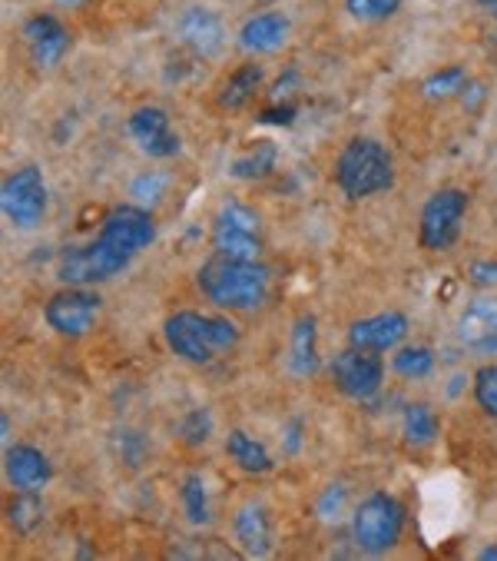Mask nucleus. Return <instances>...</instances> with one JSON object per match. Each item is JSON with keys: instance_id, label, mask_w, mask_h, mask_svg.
<instances>
[{"instance_id": "obj_1", "label": "nucleus", "mask_w": 497, "mask_h": 561, "mask_svg": "<svg viewBox=\"0 0 497 561\" xmlns=\"http://www.w3.org/2000/svg\"><path fill=\"white\" fill-rule=\"evenodd\" d=\"M153 240H157V222H153V213L143 203L113 206L100 222L96 240L63 250L57 276L67 286L106 283L116 273L127 270Z\"/></svg>"}, {"instance_id": "obj_2", "label": "nucleus", "mask_w": 497, "mask_h": 561, "mask_svg": "<svg viewBox=\"0 0 497 561\" xmlns=\"http://www.w3.org/2000/svg\"><path fill=\"white\" fill-rule=\"evenodd\" d=\"M196 283L203 296L219 309H256L269 293V266L259 260H232L212 253L199 266Z\"/></svg>"}, {"instance_id": "obj_3", "label": "nucleus", "mask_w": 497, "mask_h": 561, "mask_svg": "<svg viewBox=\"0 0 497 561\" xmlns=\"http://www.w3.org/2000/svg\"><path fill=\"white\" fill-rule=\"evenodd\" d=\"M166 332V343L170 350L193 363V366H206L212 363L219 353L232 350L239 343V329L232 319L226 316H206V312H196V309H180L166 319L163 325Z\"/></svg>"}, {"instance_id": "obj_4", "label": "nucleus", "mask_w": 497, "mask_h": 561, "mask_svg": "<svg viewBox=\"0 0 497 561\" xmlns=\"http://www.w3.org/2000/svg\"><path fill=\"white\" fill-rule=\"evenodd\" d=\"M335 183L348 199H365L395 183V167L379 140L355 137L335 160Z\"/></svg>"}, {"instance_id": "obj_5", "label": "nucleus", "mask_w": 497, "mask_h": 561, "mask_svg": "<svg viewBox=\"0 0 497 561\" xmlns=\"http://www.w3.org/2000/svg\"><path fill=\"white\" fill-rule=\"evenodd\" d=\"M402 528H405V508L389 492L368 495L351 515V535H355V545L365 554L392 551L398 545V538H402Z\"/></svg>"}, {"instance_id": "obj_6", "label": "nucleus", "mask_w": 497, "mask_h": 561, "mask_svg": "<svg viewBox=\"0 0 497 561\" xmlns=\"http://www.w3.org/2000/svg\"><path fill=\"white\" fill-rule=\"evenodd\" d=\"M0 206L18 230H34L47 213V183L41 167H21L4 180L0 190Z\"/></svg>"}, {"instance_id": "obj_7", "label": "nucleus", "mask_w": 497, "mask_h": 561, "mask_svg": "<svg viewBox=\"0 0 497 561\" xmlns=\"http://www.w3.org/2000/svg\"><path fill=\"white\" fill-rule=\"evenodd\" d=\"M467 213L464 190H438L421 209V247L425 250H451L461 237V222Z\"/></svg>"}, {"instance_id": "obj_8", "label": "nucleus", "mask_w": 497, "mask_h": 561, "mask_svg": "<svg viewBox=\"0 0 497 561\" xmlns=\"http://www.w3.org/2000/svg\"><path fill=\"white\" fill-rule=\"evenodd\" d=\"M100 316V296L90 286H67L60 293H54L44 306V319L57 335H67V340H80L96 325Z\"/></svg>"}, {"instance_id": "obj_9", "label": "nucleus", "mask_w": 497, "mask_h": 561, "mask_svg": "<svg viewBox=\"0 0 497 561\" xmlns=\"http://www.w3.org/2000/svg\"><path fill=\"white\" fill-rule=\"evenodd\" d=\"M332 382L342 396L355 399V402H365L371 399L382 382H385V363L379 359V353H368V350H342L335 359H332Z\"/></svg>"}, {"instance_id": "obj_10", "label": "nucleus", "mask_w": 497, "mask_h": 561, "mask_svg": "<svg viewBox=\"0 0 497 561\" xmlns=\"http://www.w3.org/2000/svg\"><path fill=\"white\" fill-rule=\"evenodd\" d=\"M458 343L477 356H497V299H474L461 309Z\"/></svg>"}, {"instance_id": "obj_11", "label": "nucleus", "mask_w": 497, "mask_h": 561, "mask_svg": "<svg viewBox=\"0 0 497 561\" xmlns=\"http://www.w3.org/2000/svg\"><path fill=\"white\" fill-rule=\"evenodd\" d=\"M405 335H408V316L398 312V309H389V312L351 322L348 346L368 350V353H385V350H395Z\"/></svg>"}, {"instance_id": "obj_12", "label": "nucleus", "mask_w": 497, "mask_h": 561, "mask_svg": "<svg viewBox=\"0 0 497 561\" xmlns=\"http://www.w3.org/2000/svg\"><path fill=\"white\" fill-rule=\"evenodd\" d=\"M130 137L153 160H170L180 153V137L170 127L166 110H160V106H140L137 110V114L130 117Z\"/></svg>"}, {"instance_id": "obj_13", "label": "nucleus", "mask_w": 497, "mask_h": 561, "mask_svg": "<svg viewBox=\"0 0 497 561\" xmlns=\"http://www.w3.org/2000/svg\"><path fill=\"white\" fill-rule=\"evenodd\" d=\"M180 37L183 44L199 54V57H212L222 50L226 44V24L219 21L216 11L209 8H189L183 18H180Z\"/></svg>"}, {"instance_id": "obj_14", "label": "nucleus", "mask_w": 497, "mask_h": 561, "mask_svg": "<svg viewBox=\"0 0 497 561\" xmlns=\"http://www.w3.org/2000/svg\"><path fill=\"white\" fill-rule=\"evenodd\" d=\"M4 469H8V479L18 492H41L54 476L47 456L37 445H11Z\"/></svg>"}, {"instance_id": "obj_15", "label": "nucleus", "mask_w": 497, "mask_h": 561, "mask_svg": "<svg viewBox=\"0 0 497 561\" xmlns=\"http://www.w3.org/2000/svg\"><path fill=\"white\" fill-rule=\"evenodd\" d=\"M232 531H235V541H239L242 554H248V558H263V554L273 551V522H269V512L259 502H245L235 512Z\"/></svg>"}, {"instance_id": "obj_16", "label": "nucleus", "mask_w": 497, "mask_h": 561, "mask_svg": "<svg viewBox=\"0 0 497 561\" xmlns=\"http://www.w3.org/2000/svg\"><path fill=\"white\" fill-rule=\"evenodd\" d=\"M24 37H27L31 54H34V60H37L41 67H57L60 57H63L67 47H70L67 27H63L57 18H50V14L31 18V21L24 24Z\"/></svg>"}, {"instance_id": "obj_17", "label": "nucleus", "mask_w": 497, "mask_h": 561, "mask_svg": "<svg viewBox=\"0 0 497 561\" xmlns=\"http://www.w3.org/2000/svg\"><path fill=\"white\" fill-rule=\"evenodd\" d=\"M289 37V18L279 11H266L248 18L239 31V44L242 50H253V54H273L286 44Z\"/></svg>"}, {"instance_id": "obj_18", "label": "nucleus", "mask_w": 497, "mask_h": 561, "mask_svg": "<svg viewBox=\"0 0 497 561\" xmlns=\"http://www.w3.org/2000/svg\"><path fill=\"white\" fill-rule=\"evenodd\" d=\"M212 250L219 256H232V260H259V233L256 230H242V227H232V222H222L216 219L212 222Z\"/></svg>"}, {"instance_id": "obj_19", "label": "nucleus", "mask_w": 497, "mask_h": 561, "mask_svg": "<svg viewBox=\"0 0 497 561\" xmlns=\"http://www.w3.org/2000/svg\"><path fill=\"white\" fill-rule=\"evenodd\" d=\"M226 453L229 459L242 469V472H253V476H263L273 469V456L266 453V445L253 435H245L242 428H232L226 435Z\"/></svg>"}, {"instance_id": "obj_20", "label": "nucleus", "mask_w": 497, "mask_h": 561, "mask_svg": "<svg viewBox=\"0 0 497 561\" xmlns=\"http://www.w3.org/2000/svg\"><path fill=\"white\" fill-rule=\"evenodd\" d=\"M289 366L296 376H312L319 369V350H315V319L299 316L292 329V343H289Z\"/></svg>"}, {"instance_id": "obj_21", "label": "nucleus", "mask_w": 497, "mask_h": 561, "mask_svg": "<svg viewBox=\"0 0 497 561\" xmlns=\"http://www.w3.org/2000/svg\"><path fill=\"white\" fill-rule=\"evenodd\" d=\"M259 83H263V67L259 64H245V67H239V70L229 73V80L222 83L219 103L226 110H239V106H245L248 100H253V93L259 90Z\"/></svg>"}, {"instance_id": "obj_22", "label": "nucleus", "mask_w": 497, "mask_h": 561, "mask_svg": "<svg viewBox=\"0 0 497 561\" xmlns=\"http://www.w3.org/2000/svg\"><path fill=\"white\" fill-rule=\"evenodd\" d=\"M276 160H279L276 144L263 140V144H256V147H253V153L239 157V160L232 163V170H229V173H232L235 180H263V176H269V173L276 170Z\"/></svg>"}, {"instance_id": "obj_23", "label": "nucleus", "mask_w": 497, "mask_h": 561, "mask_svg": "<svg viewBox=\"0 0 497 561\" xmlns=\"http://www.w3.org/2000/svg\"><path fill=\"white\" fill-rule=\"evenodd\" d=\"M180 502H183V512L193 525H209L212 512H209V495H206V485L199 476H186L183 479V489H180Z\"/></svg>"}, {"instance_id": "obj_24", "label": "nucleus", "mask_w": 497, "mask_h": 561, "mask_svg": "<svg viewBox=\"0 0 497 561\" xmlns=\"http://www.w3.org/2000/svg\"><path fill=\"white\" fill-rule=\"evenodd\" d=\"M438 435V419L425 402H415L405 409V438L412 445H428Z\"/></svg>"}, {"instance_id": "obj_25", "label": "nucleus", "mask_w": 497, "mask_h": 561, "mask_svg": "<svg viewBox=\"0 0 497 561\" xmlns=\"http://www.w3.org/2000/svg\"><path fill=\"white\" fill-rule=\"evenodd\" d=\"M8 518L18 531H34L41 522H44V502H41V492H21L11 508H8Z\"/></svg>"}, {"instance_id": "obj_26", "label": "nucleus", "mask_w": 497, "mask_h": 561, "mask_svg": "<svg viewBox=\"0 0 497 561\" xmlns=\"http://www.w3.org/2000/svg\"><path fill=\"white\" fill-rule=\"evenodd\" d=\"M392 366L405 379H425L435 369V353L428 346H405V350L395 353Z\"/></svg>"}, {"instance_id": "obj_27", "label": "nucleus", "mask_w": 497, "mask_h": 561, "mask_svg": "<svg viewBox=\"0 0 497 561\" xmlns=\"http://www.w3.org/2000/svg\"><path fill=\"white\" fill-rule=\"evenodd\" d=\"M464 83H467V73H464V67L454 64V67H444L438 73H431L421 83V90H425L428 100H448V96H458L464 90Z\"/></svg>"}, {"instance_id": "obj_28", "label": "nucleus", "mask_w": 497, "mask_h": 561, "mask_svg": "<svg viewBox=\"0 0 497 561\" xmlns=\"http://www.w3.org/2000/svg\"><path fill=\"white\" fill-rule=\"evenodd\" d=\"M345 11L361 24H382L402 11V0H345Z\"/></svg>"}, {"instance_id": "obj_29", "label": "nucleus", "mask_w": 497, "mask_h": 561, "mask_svg": "<svg viewBox=\"0 0 497 561\" xmlns=\"http://www.w3.org/2000/svg\"><path fill=\"white\" fill-rule=\"evenodd\" d=\"M474 399H477V405L490 419H497V366L494 363L490 366H481L474 373Z\"/></svg>"}, {"instance_id": "obj_30", "label": "nucleus", "mask_w": 497, "mask_h": 561, "mask_svg": "<svg viewBox=\"0 0 497 561\" xmlns=\"http://www.w3.org/2000/svg\"><path fill=\"white\" fill-rule=\"evenodd\" d=\"M212 432V415L206 409H193L183 422H180V435L186 445H203Z\"/></svg>"}, {"instance_id": "obj_31", "label": "nucleus", "mask_w": 497, "mask_h": 561, "mask_svg": "<svg viewBox=\"0 0 497 561\" xmlns=\"http://www.w3.org/2000/svg\"><path fill=\"white\" fill-rule=\"evenodd\" d=\"M216 219L232 222V227H242V230H256V233H259V213H256V209H248V206H242V203H226V206L216 213Z\"/></svg>"}, {"instance_id": "obj_32", "label": "nucleus", "mask_w": 497, "mask_h": 561, "mask_svg": "<svg viewBox=\"0 0 497 561\" xmlns=\"http://www.w3.org/2000/svg\"><path fill=\"white\" fill-rule=\"evenodd\" d=\"M163 190H166V176L163 173H143V176H137L134 180V186H130V193L147 206V203H157L160 196H163Z\"/></svg>"}, {"instance_id": "obj_33", "label": "nucleus", "mask_w": 497, "mask_h": 561, "mask_svg": "<svg viewBox=\"0 0 497 561\" xmlns=\"http://www.w3.org/2000/svg\"><path fill=\"white\" fill-rule=\"evenodd\" d=\"M342 502H345V489L342 485H328V492L322 495V502H319V515L328 522H335L338 518V512H342Z\"/></svg>"}, {"instance_id": "obj_34", "label": "nucleus", "mask_w": 497, "mask_h": 561, "mask_svg": "<svg viewBox=\"0 0 497 561\" xmlns=\"http://www.w3.org/2000/svg\"><path fill=\"white\" fill-rule=\"evenodd\" d=\"M467 276H471V283H477V286H497V263H487V260L471 263Z\"/></svg>"}, {"instance_id": "obj_35", "label": "nucleus", "mask_w": 497, "mask_h": 561, "mask_svg": "<svg viewBox=\"0 0 497 561\" xmlns=\"http://www.w3.org/2000/svg\"><path fill=\"white\" fill-rule=\"evenodd\" d=\"M292 117H296V106H289V103H282L279 110H263V124H292Z\"/></svg>"}, {"instance_id": "obj_36", "label": "nucleus", "mask_w": 497, "mask_h": 561, "mask_svg": "<svg viewBox=\"0 0 497 561\" xmlns=\"http://www.w3.org/2000/svg\"><path fill=\"white\" fill-rule=\"evenodd\" d=\"M481 561H497V545H487V548H481V554H477Z\"/></svg>"}, {"instance_id": "obj_37", "label": "nucleus", "mask_w": 497, "mask_h": 561, "mask_svg": "<svg viewBox=\"0 0 497 561\" xmlns=\"http://www.w3.org/2000/svg\"><path fill=\"white\" fill-rule=\"evenodd\" d=\"M477 8H481V11H487V14H494V18H497V0H477Z\"/></svg>"}, {"instance_id": "obj_38", "label": "nucleus", "mask_w": 497, "mask_h": 561, "mask_svg": "<svg viewBox=\"0 0 497 561\" xmlns=\"http://www.w3.org/2000/svg\"><path fill=\"white\" fill-rule=\"evenodd\" d=\"M57 4H83V0H57Z\"/></svg>"}]
</instances>
